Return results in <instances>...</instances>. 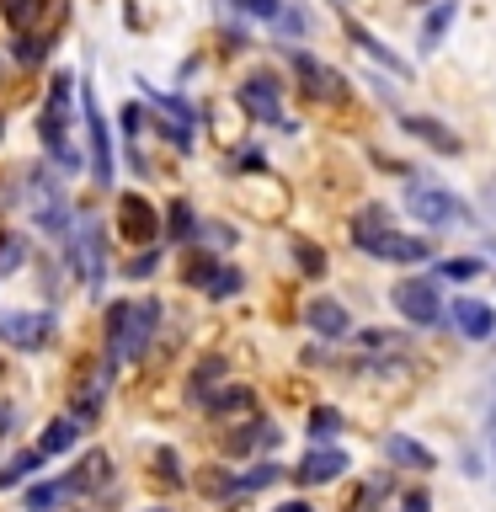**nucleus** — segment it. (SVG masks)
Masks as SVG:
<instances>
[{
    "label": "nucleus",
    "instance_id": "13",
    "mask_svg": "<svg viewBox=\"0 0 496 512\" xmlns=\"http://www.w3.org/2000/svg\"><path fill=\"white\" fill-rule=\"evenodd\" d=\"M347 470H352V454L342 443H310V454H304L288 475H294L299 486H331V480H342Z\"/></svg>",
    "mask_w": 496,
    "mask_h": 512
},
{
    "label": "nucleus",
    "instance_id": "8",
    "mask_svg": "<svg viewBox=\"0 0 496 512\" xmlns=\"http://www.w3.org/2000/svg\"><path fill=\"white\" fill-rule=\"evenodd\" d=\"M59 320L48 310H0V342L11 352H43L54 342Z\"/></svg>",
    "mask_w": 496,
    "mask_h": 512
},
{
    "label": "nucleus",
    "instance_id": "4",
    "mask_svg": "<svg viewBox=\"0 0 496 512\" xmlns=\"http://www.w3.org/2000/svg\"><path fill=\"white\" fill-rule=\"evenodd\" d=\"M64 251H70V267L75 278L102 294V278H107V235H102V219L96 214H75L70 219V235H64Z\"/></svg>",
    "mask_w": 496,
    "mask_h": 512
},
{
    "label": "nucleus",
    "instance_id": "1",
    "mask_svg": "<svg viewBox=\"0 0 496 512\" xmlns=\"http://www.w3.org/2000/svg\"><path fill=\"white\" fill-rule=\"evenodd\" d=\"M406 214L422 224V230H454V224H464V230H480V214L470 203L459 198L454 187L432 182V176H406Z\"/></svg>",
    "mask_w": 496,
    "mask_h": 512
},
{
    "label": "nucleus",
    "instance_id": "27",
    "mask_svg": "<svg viewBox=\"0 0 496 512\" xmlns=\"http://www.w3.org/2000/svg\"><path fill=\"white\" fill-rule=\"evenodd\" d=\"M22 502H27V512H59L64 502H70V486H64V475L59 480H43V486H32L22 496Z\"/></svg>",
    "mask_w": 496,
    "mask_h": 512
},
{
    "label": "nucleus",
    "instance_id": "33",
    "mask_svg": "<svg viewBox=\"0 0 496 512\" xmlns=\"http://www.w3.org/2000/svg\"><path fill=\"white\" fill-rule=\"evenodd\" d=\"M272 27H278L283 43H299V38H310V11L294 6V0H283V11H278V22H272Z\"/></svg>",
    "mask_w": 496,
    "mask_h": 512
},
{
    "label": "nucleus",
    "instance_id": "49",
    "mask_svg": "<svg viewBox=\"0 0 496 512\" xmlns=\"http://www.w3.org/2000/svg\"><path fill=\"white\" fill-rule=\"evenodd\" d=\"M272 512H315V502H304V496H288V502H278Z\"/></svg>",
    "mask_w": 496,
    "mask_h": 512
},
{
    "label": "nucleus",
    "instance_id": "7",
    "mask_svg": "<svg viewBox=\"0 0 496 512\" xmlns=\"http://www.w3.org/2000/svg\"><path fill=\"white\" fill-rule=\"evenodd\" d=\"M160 331V299H128V315H123V331H118V347H112V363H139L150 352Z\"/></svg>",
    "mask_w": 496,
    "mask_h": 512
},
{
    "label": "nucleus",
    "instance_id": "12",
    "mask_svg": "<svg viewBox=\"0 0 496 512\" xmlns=\"http://www.w3.org/2000/svg\"><path fill=\"white\" fill-rule=\"evenodd\" d=\"M80 112H86V139H91V176L96 182H112V134H107V118L96 107V80L80 86Z\"/></svg>",
    "mask_w": 496,
    "mask_h": 512
},
{
    "label": "nucleus",
    "instance_id": "3",
    "mask_svg": "<svg viewBox=\"0 0 496 512\" xmlns=\"http://www.w3.org/2000/svg\"><path fill=\"white\" fill-rule=\"evenodd\" d=\"M283 59H288V70H294L299 91L310 96V102H320V107H347L352 102L347 75L336 70V64H326L320 54H310V48H299V43H283Z\"/></svg>",
    "mask_w": 496,
    "mask_h": 512
},
{
    "label": "nucleus",
    "instance_id": "6",
    "mask_svg": "<svg viewBox=\"0 0 496 512\" xmlns=\"http://www.w3.org/2000/svg\"><path fill=\"white\" fill-rule=\"evenodd\" d=\"M368 262H390V267H432V240L427 235H411V230H395V224H384V230H374L358 246Z\"/></svg>",
    "mask_w": 496,
    "mask_h": 512
},
{
    "label": "nucleus",
    "instance_id": "51",
    "mask_svg": "<svg viewBox=\"0 0 496 512\" xmlns=\"http://www.w3.org/2000/svg\"><path fill=\"white\" fill-rule=\"evenodd\" d=\"M0 139H6V112H0Z\"/></svg>",
    "mask_w": 496,
    "mask_h": 512
},
{
    "label": "nucleus",
    "instance_id": "35",
    "mask_svg": "<svg viewBox=\"0 0 496 512\" xmlns=\"http://www.w3.org/2000/svg\"><path fill=\"white\" fill-rule=\"evenodd\" d=\"M240 288H246V272L230 267V262H219V272H214V278H208V288H203V299L219 304V299H235Z\"/></svg>",
    "mask_w": 496,
    "mask_h": 512
},
{
    "label": "nucleus",
    "instance_id": "39",
    "mask_svg": "<svg viewBox=\"0 0 496 512\" xmlns=\"http://www.w3.org/2000/svg\"><path fill=\"white\" fill-rule=\"evenodd\" d=\"M192 240H203L208 251H230V246H235V230H230V224H219V219H198Z\"/></svg>",
    "mask_w": 496,
    "mask_h": 512
},
{
    "label": "nucleus",
    "instance_id": "47",
    "mask_svg": "<svg viewBox=\"0 0 496 512\" xmlns=\"http://www.w3.org/2000/svg\"><path fill=\"white\" fill-rule=\"evenodd\" d=\"M70 91H75V75H70V70H59V75H54V91H48V107L70 112Z\"/></svg>",
    "mask_w": 496,
    "mask_h": 512
},
{
    "label": "nucleus",
    "instance_id": "48",
    "mask_svg": "<svg viewBox=\"0 0 496 512\" xmlns=\"http://www.w3.org/2000/svg\"><path fill=\"white\" fill-rule=\"evenodd\" d=\"M390 80H395V75H368V86H374V96H379L390 112H400V91L390 86Z\"/></svg>",
    "mask_w": 496,
    "mask_h": 512
},
{
    "label": "nucleus",
    "instance_id": "45",
    "mask_svg": "<svg viewBox=\"0 0 496 512\" xmlns=\"http://www.w3.org/2000/svg\"><path fill=\"white\" fill-rule=\"evenodd\" d=\"M395 512H432V491L427 486H406L395 496Z\"/></svg>",
    "mask_w": 496,
    "mask_h": 512
},
{
    "label": "nucleus",
    "instance_id": "26",
    "mask_svg": "<svg viewBox=\"0 0 496 512\" xmlns=\"http://www.w3.org/2000/svg\"><path fill=\"white\" fill-rule=\"evenodd\" d=\"M358 336V352H411V331H384V326H363V331H352Z\"/></svg>",
    "mask_w": 496,
    "mask_h": 512
},
{
    "label": "nucleus",
    "instance_id": "5",
    "mask_svg": "<svg viewBox=\"0 0 496 512\" xmlns=\"http://www.w3.org/2000/svg\"><path fill=\"white\" fill-rule=\"evenodd\" d=\"M235 102L246 107V118L267 123V128H283V134H294V118H283V80L272 70H251L246 80L235 86Z\"/></svg>",
    "mask_w": 496,
    "mask_h": 512
},
{
    "label": "nucleus",
    "instance_id": "52",
    "mask_svg": "<svg viewBox=\"0 0 496 512\" xmlns=\"http://www.w3.org/2000/svg\"><path fill=\"white\" fill-rule=\"evenodd\" d=\"M150 512H171V507H150Z\"/></svg>",
    "mask_w": 496,
    "mask_h": 512
},
{
    "label": "nucleus",
    "instance_id": "9",
    "mask_svg": "<svg viewBox=\"0 0 496 512\" xmlns=\"http://www.w3.org/2000/svg\"><path fill=\"white\" fill-rule=\"evenodd\" d=\"M27 192H32V224H38V230H48L54 240H64L70 235V203H64V187L54 182V176L48 171H32L27 176Z\"/></svg>",
    "mask_w": 496,
    "mask_h": 512
},
{
    "label": "nucleus",
    "instance_id": "31",
    "mask_svg": "<svg viewBox=\"0 0 496 512\" xmlns=\"http://www.w3.org/2000/svg\"><path fill=\"white\" fill-rule=\"evenodd\" d=\"M43 11H48V0H0V16H6V27H16V32H32Z\"/></svg>",
    "mask_w": 496,
    "mask_h": 512
},
{
    "label": "nucleus",
    "instance_id": "2",
    "mask_svg": "<svg viewBox=\"0 0 496 512\" xmlns=\"http://www.w3.org/2000/svg\"><path fill=\"white\" fill-rule=\"evenodd\" d=\"M390 310L406 320L411 331H438V326H443V310H448L443 283L432 278V272H416V267H411V278H400V283L390 288Z\"/></svg>",
    "mask_w": 496,
    "mask_h": 512
},
{
    "label": "nucleus",
    "instance_id": "19",
    "mask_svg": "<svg viewBox=\"0 0 496 512\" xmlns=\"http://www.w3.org/2000/svg\"><path fill=\"white\" fill-rule=\"evenodd\" d=\"M278 443H283V427L267 422V416H251V422H240L230 438H224V448H230V454H272Z\"/></svg>",
    "mask_w": 496,
    "mask_h": 512
},
{
    "label": "nucleus",
    "instance_id": "20",
    "mask_svg": "<svg viewBox=\"0 0 496 512\" xmlns=\"http://www.w3.org/2000/svg\"><path fill=\"white\" fill-rule=\"evenodd\" d=\"M198 406L214 416V422H224V416H246V411H256V390L251 384H214V390L198 395Z\"/></svg>",
    "mask_w": 496,
    "mask_h": 512
},
{
    "label": "nucleus",
    "instance_id": "34",
    "mask_svg": "<svg viewBox=\"0 0 496 512\" xmlns=\"http://www.w3.org/2000/svg\"><path fill=\"white\" fill-rule=\"evenodd\" d=\"M198 491L214 496V502H235L240 496V470H208V475H198Z\"/></svg>",
    "mask_w": 496,
    "mask_h": 512
},
{
    "label": "nucleus",
    "instance_id": "42",
    "mask_svg": "<svg viewBox=\"0 0 496 512\" xmlns=\"http://www.w3.org/2000/svg\"><path fill=\"white\" fill-rule=\"evenodd\" d=\"M22 262H27V240L22 235H6V240H0V272L11 278V272H22Z\"/></svg>",
    "mask_w": 496,
    "mask_h": 512
},
{
    "label": "nucleus",
    "instance_id": "16",
    "mask_svg": "<svg viewBox=\"0 0 496 512\" xmlns=\"http://www.w3.org/2000/svg\"><path fill=\"white\" fill-rule=\"evenodd\" d=\"M118 235L128 240V246H155V235H160L155 203L139 198V192H123L118 198Z\"/></svg>",
    "mask_w": 496,
    "mask_h": 512
},
{
    "label": "nucleus",
    "instance_id": "15",
    "mask_svg": "<svg viewBox=\"0 0 496 512\" xmlns=\"http://www.w3.org/2000/svg\"><path fill=\"white\" fill-rule=\"evenodd\" d=\"M304 331L320 336V342H347V336H352V315H347V304H342V299H331V294L304 299Z\"/></svg>",
    "mask_w": 496,
    "mask_h": 512
},
{
    "label": "nucleus",
    "instance_id": "25",
    "mask_svg": "<svg viewBox=\"0 0 496 512\" xmlns=\"http://www.w3.org/2000/svg\"><path fill=\"white\" fill-rule=\"evenodd\" d=\"M342 427H347L342 406H315L310 416H304V432H310V443H336V438H342Z\"/></svg>",
    "mask_w": 496,
    "mask_h": 512
},
{
    "label": "nucleus",
    "instance_id": "22",
    "mask_svg": "<svg viewBox=\"0 0 496 512\" xmlns=\"http://www.w3.org/2000/svg\"><path fill=\"white\" fill-rule=\"evenodd\" d=\"M491 262L486 256H432V278L438 283H475Z\"/></svg>",
    "mask_w": 496,
    "mask_h": 512
},
{
    "label": "nucleus",
    "instance_id": "50",
    "mask_svg": "<svg viewBox=\"0 0 496 512\" xmlns=\"http://www.w3.org/2000/svg\"><path fill=\"white\" fill-rule=\"evenodd\" d=\"M331 6H336V11H347V6H352V0H331Z\"/></svg>",
    "mask_w": 496,
    "mask_h": 512
},
{
    "label": "nucleus",
    "instance_id": "46",
    "mask_svg": "<svg viewBox=\"0 0 496 512\" xmlns=\"http://www.w3.org/2000/svg\"><path fill=\"white\" fill-rule=\"evenodd\" d=\"M235 171L240 176H262L267 171V155L256 150V144H240V150H235Z\"/></svg>",
    "mask_w": 496,
    "mask_h": 512
},
{
    "label": "nucleus",
    "instance_id": "43",
    "mask_svg": "<svg viewBox=\"0 0 496 512\" xmlns=\"http://www.w3.org/2000/svg\"><path fill=\"white\" fill-rule=\"evenodd\" d=\"M235 11L240 16H251V22H278V11H283V0H235Z\"/></svg>",
    "mask_w": 496,
    "mask_h": 512
},
{
    "label": "nucleus",
    "instance_id": "40",
    "mask_svg": "<svg viewBox=\"0 0 496 512\" xmlns=\"http://www.w3.org/2000/svg\"><path fill=\"white\" fill-rule=\"evenodd\" d=\"M219 262H224L219 251H198V256H192V262H187V272H182V278H187L192 288H208V278H214V272H219Z\"/></svg>",
    "mask_w": 496,
    "mask_h": 512
},
{
    "label": "nucleus",
    "instance_id": "24",
    "mask_svg": "<svg viewBox=\"0 0 496 512\" xmlns=\"http://www.w3.org/2000/svg\"><path fill=\"white\" fill-rule=\"evenodd\" d=\"M75 438H80V422H75V416H54V422L43 427L38 448H43V459H59V454H70V448H75Z\"/></svg>",
    "mask_w": 496,
    "mask_h": 512
},
{
    "label": "nucleus",
    "instance_id": "23",
    "mask_svg": "<svg viewBox=\"0 0 496 512\" xmlns=\"http://www.w3.org/2000/svg\"><path fill=\"white\" fill-rule=\"evenodd\" d=\"M43 464H48V459H43V448H22V454H11L6 464H0V491H16L22 480L38 475Z\"/></svg>",
    "mask_w": 496,
    "mask_h": 512
},
{
    "label": "nucleus",
    "instance_id": "41",
    "mask_svg": "<svg viewBox=\"0 0 496 512\" xmlns=\"http://www.w3.org/2000/svg\"><path fill=\"white\" fill-rule=\"evenodd\" d=\"M155 475L166 480V486H182V480H187L182 454H176V448H155Z\"/></svg>",
    "mask_w": 496,
    "mask_h": 512
},
{
    "label": "nucleus",
    "instance_id": "37",
    "mask_svg": "<svg viewBox=\"0 0 496 512\" xmlns=\"http://www.w3.org/2000/svg\"><path fill=\"white\" fill-rule=\"evenodd\" d=\"M219 379H224V358H219V352H214V358H203L198 368H192V379H187V395L198 400L203 390H214Z\"/></svg>",
    "mask_w": 496,
    "mask_h": 512
},
{
    "label": "nucleus",
    "instance_id": "30",
    "mask_svg": "<svg viewBox=\"0 0 496 512\" xmlns=\"http://www.w3.org/2000/svg\"><path fill=\"white\" fill-rule=\"evenodd\" d=\"M48 54H54V38H48V32H16V43H11L16 64H43Z\"/></svg>",
    "mask_w": 496,
    "mask_h": 512
},
{
    "label": "nucleus",
    "instance_id": "18",
    "mask_svg": "<svg viewBox=\"0 0 496 512\" xmlns=\"http://www.w3.org/2000/svg\"><path fill=\"white\" fill-rule=\"evenodd\" d=\"M459 22V0H432V6L422 11V27H416V54H438V48L448 43V32H454Z\"/></svg>",
    "mask_w": 496,
    "mask_h": 512
},
{
    "label": "nucleus",
    "instance_id": "21",
    "mask_svg": "<svg viewBox=\"0 0 496 512\" xmlns=\"http://www.w3.org/2000/svg\"><path fill=\"white\" fill-rule=\"evenodd\" d=\"M64 486H70V496H86L96 486H107V454H102V448H91V454L64 475Z\"/></svg>",
    "mask_w": 496,
    "mask_h": 512
},
{
    "label": "nucleus",
    "instance_id": "32",
    "mask_svg": "<svg viewBox=\"0 0 496 512\" xmlns=\"http://www.w3.org/2000/svg\"><path fill=\"white\" fill-rule=\"evenodd\" d=\"M400 491V480H395V470H379L374 480H368V486L358 491V512H379L384 502H390V496Z\"/></svg>",
    "mask_w": 496,
    "mask_h": 512
},
{
    "label": "nucleus",
    "instance_id": "10",
    "mask_svg": "<svg viewBox=\"0 0 496 512\" xmlns=\"http://www.w3.org/2000/svg\"><path fill=\"white\" fill-rule=\"evenodd\" d=\"M443 326H454L459 342H491L496 336V304L486 299H475V294H454L448 299V310H443Z\"/></svg>",
    "mask_w": 496,
    "mask_h": 512
},
{
    "label": "nucleus",
    "instance_id": "28",
    "mask_svg": "<svg viewBox=\"0 0 496 512\" xmlns=\"http://www.w3.org/2000/svg\"><path fill=\"white\" fill-rule=\"evenodd\" d=\"M288 251H294V267L304 272V278H326V267H331L326 262V246H315V240L299 235V240H288Z\"/></svg>",
    "mask_w": 496,
    "mask_h": 512
},
{
    "label": "nucleus",
    "instance_id": "17",
    "mask_svg": "<svg viewBox=\"0 0 496 512\" xmlns=\"http://www.w3.org/2000/svg\"><path fill=\"white\" fill-rule=\"evenodd\" d=\"M379 448H384V464H390V470H411V475L438 470V454H432L422 438H411V432H384Z\"/></svg>",
    "mask_w": 496,
    "mask_h": 512
},
{
    "label": "nucleus",
    "instance_id": "11",
    "mask_svg": "<svg viewBox=\"0 0 496 512\" xmlns=\"http://www.w3.org/2000/svg\"><path fill=\"white\" fill-rule=\"evenodd\" d=\"M395 118H400V134L416 139V144H427L432 155H443V160H459L464 155V134H454L438 112H406V107H400Z\"/></svg>",
    "mask_w": 496,
    "mask_h": 512
},
{
    "label": "nucleus",
    "instance_id": "36",
    "mask_svg": "<svg viewBox=\"0 0 496 512\" xmlns=\"http://www.w3.org/2000/svg\"><path fill=\"white\" fill-rule=\"evenodd\" d=\"M160 224H166V235H171V240H192V230H198V208H192L187 198H176V203L166 208V219H160Z\"/></svg>",
    "mask_w": 496,
    "mask_h": 512
},
{
    "label": "nucleus",
    "instance_id": "29",
    "mask_svg": "<svg viewBox=\"0 0 496 512\" xmlns=\"http://www.w3.org/2000/svg\"><path fill=\"white\" fill-rule=\"evenodd\" d=\"M283 480V464L278 459H256L240 470V496H251V491H267V486H278Z\"/></svg>",
    "mask_w": 496,
    "mask_h": 512
},
{
    "label": "nucleus",
    "instance_id": "38",
    "mask_svg": "<svg viewBox=\"0 0 496 512\" xmlns=\"http://www.w3.org/2000/svg\"><path fill=\"white\" fill-rule=\"evenodd\" d=\"M144 128H150V112H144L139 102H123V107H118V134H123V144H139Z\"/></svg>",
    "mask_w": 496,
    "mask_h": 512
},
{
    "label": "nucleus",
    "instance_id": "14",
    "mask_svg": "<svg viewBox=\"0 0 496 512\" xmlns=\"http://www.w3.org/2000/svg\"><path fill=\"white\" fill-rule=\"evenodd\" d=\"M342 32H347V43L358 48L363 59H374L379 70H384V75H395V80H411V75H416V64H411L406 54H395V48L384 43L379 32H368L363 22H352V16H342Z\"/></svg>",
    "mask_w": 496,
    "mask_h": 512
},
{
    "label": "nucleus",
    "instance_id": "44",
    "mask_svg": "<svg viewBox=\"0 0 496 512\" xmlns=\"http://www.w3.org/2000/svg\"><path fill=\"white\" fill-rule=\"evenodd\" d=\"M123 272H128V278H139V283L155 278V272H160V251H155V246H139V256H134V262H128Z\"/></svg>",
    "mask_w": 496,
    "mask_h": 512
}]
</instances>
